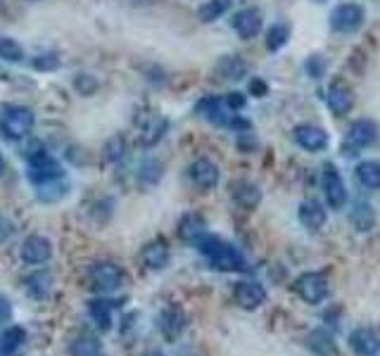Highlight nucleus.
Here are the masks:
<instances>
[{"mask_svg":"<svg viewBox=\"0 0 380 356\" xmlns=\"http://www.w3.org/2000/svg\"><path fill=\"white\" fill-rule=\"evenodd\" d=\"M197 247H200L202 255L212 262L214 269H219V271H243L245 269L243 255H240L233 245H228L221 238H216V235L204 233L202 238L197 240Z\"/></svg>","mask_w":380,"mask_h":356,"instance_id":"1","label":"nucleus"},{"mask_svg":"<svg viewBox=\"0 0 380 356\" xmlns=\"http://www.w3.org/2000/svg\"><path fill=\"white\" fill-rule=\"evenodd\" d=\"M34 112L29 107H22V105H12V107H5L3 114H0V131L5 134V138L10 141H22L31 134L34 129Z\"/></svg>","mask_w":380,"mask_h":356,"instance_id":"2","label":"nucleus"},{"mask_svg":"<svg viewBox=\"0 0 380 356\" xmlns=\"http://www.w3.org/2000/svg\"><path fill=\"white\" fill-rule=\"evenodd\" d=\"M122 280H124L122 269L112 262H100L90 269V283H93V290H98V292H102V294L119 290L122 287Z\"/></svg>","mask_w":380,"mask_h":356,"instance_id":"3","label":"nucleus"},{"mask_svg":"<svg viewBox=\"0 0 380 356\" xmlns=\"http://www.w3.org/2000/svg\"><path fill=\"white\" fill-rule=\"evenodd\" d=\"M62 166H59V162L55 159V157L41 152L31 157V162H29V171L27 176L31 183L41 185V183H48V180H55V178H62Z\"/></svg>","mask_w":380,"mask_h":356,"instance_id":"4","label":"nucleus"},{"mask_svg":"<svg viewBox=\"0 0 380 356\" xmlns=\"http://www.w3.org/2000/svg\"><path fill=\"white\" fill-rule=\"evenodd\" d=\"M361 24H364V8H359V5L354 3L337 5V8L330 12V27H333V31H340V34L357 31Z\"/></svg>","mask_w":380,"mask_h":356,"instance_id":"5","label":"nucleus"},{"mask_svg":"<svg viewBox=\"0 0 380 356\" xmlns=\"http://www.w3.org/2000/svg\"><path fill=\"white\" fill-rule=\"evenodd\" d=\"M321 183H323V195L328 204L333 209H342L347 202V188H345V180L337 173V169L333 164H325L323 166V176H321Z\"/></svg>","mask_w":380,"mask_h":356,"instance_id":"6","label":"nucleus"},{"mask_svg":"<svg viewBox=\"0 0 380 356\" xmlns=\"http://www.w3.org/2000/svg\"><path fill=\"white\" fill-rule=\"evenodd\" d=\"M295 290L304 301L309 304H318L328 297V278L321 273H304L300 276L297 283H295Z\"/></svg>","mask_w":380,"mask_h":356,"instance_id":"7","label":"nucleus"},{"mask_svg":"<svg viewBox=\"0 0 380 356\" xmlns=\"http://www.w3.org/2000/svg\"><path fill=\"white\" fill-rule=\"evenodd\" d=\"M20 255H22V262L31 264V266H36V264H45L52 255V243L48 238H43V235H29V238L22 243Z\"/></svg>","mask_w":380,"mask_h":356,"instance_id":"8","label":"nucleus"},{"mask_svg":"<svg viewBox=\"0 0 380 356\" xmlns=\"http://www.w3.org/2000/svg\"><path fill=\"white\" fill-rule=\"evenodd\" d=\"M188 176L200 190H212L219 183V166L212 159H207V157H200V159H195L190 164Z\"/></svg>","mask_w":380,"mask_h":356,"instance_id":"9","label":"nucleus"},{"mask_svg":"<svg viewBox=\"0 0 380 356\" xmlns=\"http://www.w3.org/2000/svg\"><path fill=\"white\" fill-rule=\"evenodd\" d=\"M233 29L240 38L250 41L262 31V12L257 8H245L233 17Z\"/></svg>","mask_w":380,"mask_h":356,"instance_id":"10","label":"nucleus"},{"mask_svg":"<svg viewBox=\"0 0 380 356\" xmlns=\"http://www.w3.org/2000/svg\"><path fill=\"white\" fill-rule=\"evenodd\" d=\"M295 141H297L300 148L309 150V152H318L328 145V134L314 124H302L295 129Z\"/></svg>","mask_w":380,"mask_h":356,"instance_id":"11","label":"nucleus"},{"mask_svg":"<svg viewBox=\"0 0 380 356\" xmlns=\"http://www.w3.org/2000/svg\"><path fill=\"white\" fill-rule=\"evenodd\" d=\"M264 299H267V290L255 280H245L235 285V301L243 309H257L259 304H264Z\"/></svg>","mask_w":380,"mask_h":356,"instance_id":"12","label":"nucleus"},{"mask_svg":"<svg viewBox=\"0 0 380 356\" xmlns=\"http://www.w3.org/2000/svg\"><path fill=\"white\" fill-rule=\"evenodd\" d=\"M325 100H328V107H330V110H333L335 114H345V112L352 110L354 93H352V88H349L347 83L335 81V83H330Z\"/></svg>","mask_w":380,"mask_h":356,"instance_id":"13","label":"nucleus"},{"mask_svg":"<svg viewBox=\"0 0 380 356\" xmlns=\"http://www.w3.org/2000/svg\"><path fill=\"white\" fill-rule=\"evenodd\" d=\"M300 221H302V226L304 228H309V231H318V228H323L325 226V209H323V204L321 202H316V200H304L302 204H300Z\"/></svg>","mask_w":380,"mask_h":356,"instance_id":"14","label":"nucleus"},{"mask_svg":"<svg viewBox=\"0 0 380 356\" xmlns=\"http://www.w3.org/2000/svg\"><path fill=\"white\" fill-rule=\"evenodd\" d=\"M376 141V124L369 122V119H361V122H354L349 126V134H347V143L352 148H369V145Z\"/></svg>","mask_w":380,"mask_h":356,"instance_id":"15","label":"nucleus"},{"mask_svg":"<svg viewBox=\"0 0 380 356\" xmlns=\"http://www.w3.org/2000/svg\"><path fill=\"white\" fill-rule=\"evenodd\" d=\"M204 233H207V223L200 214H185L178 221V235L188 243H197Z\"/></svg>","mask_w":380,"mask_h":356,"instance_id":"16","label":"nucleus"},{"mask_svg":"<svg viewBox=\"0 0 380 356\" xmlns=\"http://www.w3.org/2000/svg\"><path fill=\"white\" fill-rule=\"evenodd\" d=\"M143 262H146L148 269L153 271H160L167 266L169 262V250L167 245L162 243V240H155V243H150L146 250H143Z\"/></svg>","mask_w":380,"mask_h":356,"instance_id":"17","label":"nucleus"},{"mask_svg":"<svg viewBox=\"0 0 380 356\" xmlns=\"http://www.w3.org/2000/svg\"><path fill=\"white\" fill-rule=\"evenodd\" d=\"M349 342H352L354 352L359 356H373L380 349V340L376 337V333H371V330H357Z\"/></svg>","mask_w":380,"mask_h":356,"instance_id":"18","label":"nucleus"},{"mask_svg":"<svg viewBox=\"0 0 380 356\" xmlns=\"http://www.w3.org/2000/svg\"><path fill=\"white\" fill-rule=\"evenodd\" d=\"M69 190V183H64L62 178H55V180H48V183H41L36 195H38L41 202H59Z\"/></svg>","mask_w":380,"mask_h":356,"instance_id":"19","label":"nucleus"},{"mask_svg":"<svg viewBox=\"0 0 380 356\" xmlns=\"http://www.w3.org/2000/svg\"><path fill=\"white\" fill-rule=\"evenodd\" d=\"M88 311H90V318L98 323L100 330H110L112 328V301L93 299V301H88Z\"/></svg>","mask_w":380,"mask_h":356,"instance_id":"20","label":"nucleus"},{"mask_svg":"<svg viewBox=\"0 0 380 356\" xmlns=\"http://www.w3.org/2000/svg\"><path fill=\"white\" fill-rule=\"evenodd\" d=\"M24 342H27V330L20 325H12L0 335V354H15Z\"/></svg>","mask_w":380,"mask_h":356,"instance_id":"21","label":"nucleus"},{"mask_svg":"<svg viewBox=\"0 0 380 356\" xmlns=\"http://www.w3.org/2000/svg\"><path fill=\"white\" fill-rule=\"evenodd\" d=\"M349 221L357 231H371L373 223H376V214H373V207L369 202H357L349 214Z\"/></svg>","mask_w":380,"mask_h":356,"instance_id":"22","label":"nucleus"},{"mask_svg":"<svg viewBox=\"0 0 380 356\" xmlns=\"http://www.w3.org/2000/svg\"><path fill=\"white\" fill-rule=\"evenodd\" d=\"M27 287L36 299H43L52 290V276L48 273V271H36V273H31L27 278Z\"/></svg>","mask_w":380,"mask_h":356,"instance_id":"23","label":"nucleus"},{"mask_svg":"<svg viewBox=\"0 0 380 356\" xmlns=\"http://www.w3.org/2000/svg\"><path fill=\"white\" fill-rule=\"evenodd\" d=\"M167 134V119H162V117H153V119H148V124L143 126V136H141V141L146 148H153V145H157L164 138Z\"/></svg>","mask_w":380,"mask_h":356,"instance_id":"24","label":"nucleus"},{"mask_svg":"<svg viewBox=\"0 0 380 356\" xmlns=\"http://www.w3.org/2000/svg\"><path fill=\"white\" fill-rule=\"evenodd\" d=\"M219 74L228 78V81H240V78L245 76V62L240 57H235V55H226V57H221V62H219Z\"/></svg>","mask_w":380,"mask_h":356,"instance_id":"25","label":"nucleus"},{"mask_svg":"<svg viewBox=\"0 0 380 356\" xmlns=\"http://www.w3.org/2000/svg\"><path fill=\"white\" fill-rule=\"evenodd\" d=\"M231 5L233 0H207V3L197 10V17H200V22H216L221 15H226V12L231 10Z\"/></svg>","mask_w":380,"mask_h":356,"instance_id":"26","label":"nucleus"},{"mask_svg":"<svg viewBox=\"0 0 380 356\" xmlns=\"http://www.w3.org/2000/svg\"><path fill=\"white\" fill-rule=\"evenodd\" d=\"M235 202L240 204V207H245V209H255L259 200H262V192L257 190V185H252V183H240V185H235Z\"/></svg>","mask_w":380,"mask_h":356,"instance_id":"27","label":"nucleus"},{"mask_svg":"<svg viewBox=\"0 0 380 356\" xmlns=\"http://www.w3.org/2000/svg\"><path fill=\"white\" fill-rule=\"evenodd\" d=\"M357 178L366 188H380V164L378 162H361L357 166Z\"/></svg>","mask_w":380,"mask_h":356,"instance_id":"28","label":"nucleus"},{"mask_svg":"<svg viewBox=\"0 0 380 356\" xmlns=\"http://www.w3.org/2000/svg\"><path fill=\"white\" fill-rule=\"evenodd\" d=\"M185 328V316L181 309H169L162 313V333L169 337H176Z\"/></svg>","mask_w":380,"mask_h":356,"instance_id":"29","label":"nucleus"},{"mask_svg":"<svg viewBox=\"0 0 380 356\" xmlns=\"http://www.w3.org/2000/svg\"><path fill=\"white\" fill-rule=\"evenodd\" d=\"M0 57L8 59V62H22L24 48L10 36H0Z\"/></svg>","mask_w":380,"mask_h":356,"instance_id":"30","label":"nucleus"},{"mask_svg":"<svg viewBox=\"0 0 380 356\" xmlns=\"http://www.w3.org/2000/svg\"><path fill=\"white\" fill-rule=\"evenodd\" d=\"M309 347H311L318 356H330V354H333V349H335L333 337L325 333V330H316V333L309 335Z\"/></svg>","mask_w":380,"mask_h":356,"instance_id":"31","label":"nucleus"},{"mask_svg":"<svg viewBox=\"0 0 380 356\" xmlns=\"http://www.w3.org/2000/svg\"><path fill=\"white\" fill-rule=\"evenodd\" d=\"M288 38H290V29H288L286 24H276L267 34V48L269 50H281V48L288 43Z\"/></svg>","mask_w":380,"mask_h":356,"instance_id":"32","label":"nucleus"},{"mask_svg":"<svg viewBox=\"0 0 380 356\" xmlns=\"http://www.w3.org/2000/svg\"><path fill=\"white\" fill-rule=\"evenodd\" d=\"M71 356H100V342L95 337H81L71 347Z\"/></svg>","mask_w":380,"mask_h":356,"instance_id":"33","label":"nucleus"},{"mask_svg":"<svg viewBox=\"0 0 380 356\" xmlns=\"http://www.w3.org/2000/svg\"><path fill=\"white\" fill-rule=\"evenodd\" d=\"M126 155V141L122 136H114V138H110L107 141V145H105V159L107 162H119L122 157Z\"/></svg>","mask_w":380,"mask_h":356,"instance_id":"34","label":"nucleus"},{"mask_svg":"<svg viewBox=\"0 0 380 356\" xmlns=\"http://www.w3.org/2000/svg\"><path fill=\"white\" fill-rule=\"evenodd\" d=\"M162 176V164L157 159H146L143 162V166H141V180L146 185H153L157 183Z\"/></svg>","mask_w":380,"mask_h":356,"instance_id":"35","label":"nucleus"},{"mask_svg":"<svg viewBox=\"0 0 380 356\" xmlns=\"http://www.w3.org/2000/svg\"><path fill=\"white\" fill-rule=\"evenodd\" d=\"M74 88H76L81 95H93L95 90L100 88V83H98V78H95L93 74H76Z\"/></svg>","mask_w":380,"mask_h":356,"instance_id":"36","label":"nucleus"},{"mask_svg":"<svg viewBox=\"0 0 380 356\" xmlns=\"http://www.w3.org/2000/svg\"><path fill=\"white\" fill-rule=\"evenodd\" d=\"M59 64V57L57 55H38L34 59V67L41 69V71H50V69H57Z\"/></svg>","mask_w":380,"mask_h":356,"instance_id":"37","label":"nucleus"},{"mask_svg":"<svg viewBox=\"0 0 380 356\" xmlns=\"http://www.w3.org/2000/svg\"><path fill=\"white\" fill-rule=\"evenodd\" d=\"M226 107H228L231 112L243 110V107H245V95H243V93H228V95H226Z\"/></svg>","mask_w":380,"mask_h":356,"instance_id":"38","label":"nucleus"},{"mask_svg":"<svg viewBox=\"0 0 380 356\" xmlns=\"http://www.w3.org/2000/svg\"><path fill=\"white\" fill-rule=\"evenodd\" d=\"M307 69H309V74L314 76V78H318V76H321L323 74V69H325V62H323V59L321 57H311L309 59V64H307Z\"/></svg>","mask_w":380,"mask_h":356,"instance_id":"39","label":"nucleus"},{"mask_svg":"<svg viewBox=\"0 0 380 356\" xmlns=\"http://www.w3.org/2000/svg\"><path fill=\"white\" fill-rule=\"evenodd\" d=\"M12 318V304L5 297H0V325L8 323Z\"/></svg>","mask_w":380,"mask_h":356,"instance_id":"40","label":"nucleus"},{"mask_svg":"<svg viewBox=\"0 0 380 356\" xmlns=\"http://www.w3.org/2000/svg\"><path fill=\"white\" fill-rule=\"evenodd\" d=\"M255 138H252L250 134H243V136H240V141H238V148L240 150H252V148H255Z\"/></svg>","mask_w":380,"mask_h":356,"instance_id":"41","label":"nucleus"},{"mask_svg":"<svg viewBox=\"0 0 380 356\" xmlns=\"http://www.w3.org/2000/svg\"><path fill=\"white\" fill-rule=\"evenodd\" d=\"M12 233V226H10V221H5V219H0V243H3L5 238Z\"/></svg>","mask_w":380,"mask_h":356,"instance_id":"42","label":"nucleus"},{"mask_svg":"<svg viewBox=\"0 0 380 356\" xmlns=\"http://www.w3.org/2000/svg\"><path fill=\"white\" fill-rule=\"evenodd\" d=\"M252 93H257V98H262V95H267V83H262V81H252Z\"/></svg>","mask_w":380,"mask_h":356,"instance_id":"43","label":"nucleus"},{"mask_svg":"<svg viewBox=\"0 0 380 356\" xmlns=\"http://www.w3.org/2000/svg\"><path fill=\"white\" fill-rule=\"evenodd\" d=\"M143 356H164V354H162V352H157V349H153V352H146Z\"/></svg>","mask_w":380,"mask_h":356,"instance_id":"44","label":"nucleus"},{"mask_svg":"<svg viewBox=\"0 0 380 356\" xmlns=\"http://www.w3.org/2000/svg\"><path fill=\"white\" fill-rule=\"evenodd\" d=\"M5 171V157H3V152H0V173Z\"/></svg>","mask_w":380,"mask_h":356,"instance_id":"45","label":"nucleus"},{"mask_svg":"<svg viewBox=\"0 0 380 356\" xmlns=\"http://www.w3.org/2000/svg\"><path fill=\"white\" fill-rule=\"evenodd\" d=\"M10 356H12V354H10Z\"/></svg>","mask_w":380,"mask_h":356,"instance_id":"46","label":"nucleus"}]
</instances>
